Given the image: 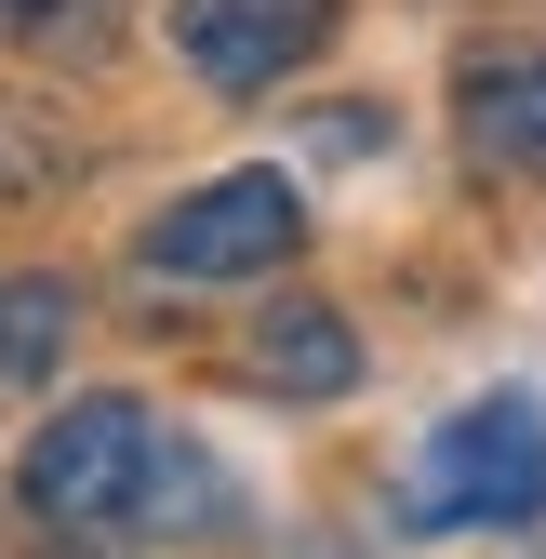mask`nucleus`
<instances>
[{"instance_id":"7ed1b4c3","label":"nucleus","mask_w":546,"mask_h":559,"mask_svg":"<svg viewBox=\"0 0 546 559\" xmlns=\"http://www.w3.org/2000/svg\"><path fill=\"white\" fill-rule=\"evenodd\" d=\"M294 240H307V187L294 174H214L200 200H174L133 253H147V280H266Z\"/></svg>"},{"instance_id":"20e7f679","label":"nucleus","mask_w":546,"mask_h":559,"mask_svg":"<svg viewBox=\"0 0 546 559\" xmlns=\"http://www.w3.org/2000/svg\"><path fill=\"white\" fill-rule=\"evenodd\" d=\"M333 40V0H174V53L214 94H266L281 67H307Z\"/></svg>"},{"instance_id":"39448f33","label":"nucleus","mask_w":546,"mask_h":559,"mask_svg":"<svg viewBox=\"0 0 546 559\" xmlns=\"http://www.w3.org/2000/svg\"><path fill=\"white\" fill-rule=\"evenodd\" d=\"M453 107L494 174H546V40H480L453 67Z\"/></svg>"},{"instance_id":"0eeeda50","label":"nucleus","mask_w":546,"mask_h":559,"mask_svg":"<svg viewBox=\"0 0 546 559\" xmlns=\"http://www.w3.org/2000/svg\"><path fill=\"white\" fill-rule=\"evenodd\" d=\"M67 333H81V294H67V280H0V373H54Z\"/></svg>"},{"instance_id":"423d86ee","label":"nucleus","mask_w":546,"mask_h":559,"mask_svg":"<svg viewBox=\"0 0 546 559\" xmlns=\"http://www.w3.org/2000/svg\"><path fill=\"white\" fill-rule=\"evenodd\" d=\"M240 373L281 386V400H347L360 386V333H347V307H266L253 346H240Z\"/></svg>"},{"instance_id":"f257e3e1","label":"nucleus","mask_w":546,"mask_h":559,"mask_svg":"<svg viewBox=\"0 0 546 559\" xmlns=\"http://www.w3.org/2000/svg\"><path fill=\"white\" fill-rule=\"evenodd\" d=\"M14 493H27L40 533H107V520H133V507L161 493V427H147V400H120V386L67 400L54 427L27 440Z\"/></svg>"},{"instance_id":"f03ea898","label":"nucleus","mask_w":546,"mask_h":559,"mask_svg":"<svg viewBox=\"0 0 546 559\" xmlns=\"http://www.w3.org/2000/svg\"><path fill=\"white\" fill-rule=\"evenodd\" d=\"M546 507V400H466L453 427H427L414 453V520L427 533H507Z\"/></svg>"}]
</instances>
